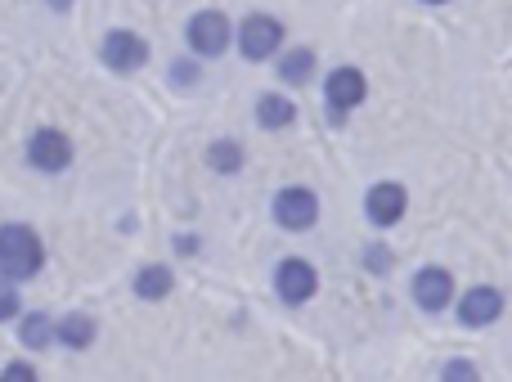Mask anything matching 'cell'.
Segmentation results:
<instances>
[{
    "instance_id": "obj_3",
    "label": "cell",
    "mask_w": 512,
    "mask_h": 382,
    "mask_svg": "<svg viewBox=\"0 0 512 382\" xmlns=\"http://www.w3.org/2000/svg\"><path fill=\"white\" fill-rule=\"evenodd\" d=\"M234 45H239V54L243 59H252V63L270 59V54H279V45H283V23L279 18H270V14L243 18L239 32H234Z\"/></svg>"
},
{
    "instance_id": "obj_7",
    "label": "cell",
    "mask_w": 512,
    "mask_h": 382,
    "mask_svg": "<svg viewBox=\"0 0 512 382\" xmlns=\"http://www.w3.org/2000/svg\"><path fill=\"white\" fill-rule=\"evenodd\" d=\"M274 221H279L283 230H310V225L319 221V198L301 185L279 189V194H274Z\"/></svg>"
},
{
    "instance_id": "obj_20",
    "label": "cell",
    "mask_w": 512,
    "mask_h": 382,
    "mask_svg": "<svg viewBox=\"0 0 512 382\" xmlns=\"http://www.w3.org/2000/svg\"><path fill=\"white\" fill-rule=\"evenodd\" d=\"M0 378H5V382H32V378H36V369L27 365V360H14V365L0 369Z\"/></svg>"
},
{
    "instance_id": "obj_14",
    "label": "cell",
    "mask_w": 512,
    "mask_h": 382,
    "mask_svg": "<svg viewBox=\"0 0 512 382\" xmlns=\"http://www.w3.org/2000/svg\"><path fill=\"white\" fill-rule=\"evenodd\" d=\"M131 288H135V297H144V302H162V297L176 288V275H171V266H144V270H135Z\"/></svg>"
},
{
    "instance_id": "obj_2",
    "label": "cell",
    "mask_w": 512,
    "mask_h": 382,
    "mask_svg": "<svg viewBox=\"0 0 512 382\" xmlns=\"http://www.w3.org/2000/svg\"><path fill=\"white\" fill-rule=\"evenodd\" d=\"M230 41H234V27L221 9H203V14L189 18V50L198 59H221L230 50Z\"/></svg>"
},
{
    "instance_id": "obj_5",
    "label": "cell",
    "mask_w": 512,
    "mask_h": 382,
    "mask_svg": "<svg viewBox=\"0 0 512 382\" xmlns=\"http://www.w3.org/2000/svg\"><path fill=\"white\" fill-rule=\"evenodd\" d=\"M315 288H319V275H315V266H310V261L288 257V261H279V266H274V293H279V302L301 306V302H310V297H315Z\"/></svg>"
},
{
    "instance_id": "obj_24",
    "label": "cell",
    "mask_w": 512,
    "mask_h": 382,
    "mask_svg": "<svg viewBox=\"0 0 512 382\" xmlns=\"http://www.w3.org/2000/svg\"><path fill=\"white\" fill-rule=\"evenodd\" d=\"M423 5H445V0H423Z\"/></svg>"
},
{
    "instance_id": "obj_22",
    "label": "cell",
    "mask_w": 512,
    "mask_h": 382,
    "mask_svg": "<svg viewBox=\"0 0 512 382\" xmlns=\"http://www.w3.org/2000/svg\"><path fill=\"white\" fill-rule=\"evenodd\" d=\"M194 77H198L194 63H176V68H171V81H176V86H189Z\"/></svg>"
},
{
    "instance_id": "obj_21",
    "label": "cell",
    "mask_w": 512,
    "mask_h": 382,
    "mask_svg": "<svg viewBox=\"0 0 512 382\" xmlns=\"http://www.w3.org/2000/svg\"><path fill=\"white\" fill-rule=\"evenodd\" d=\"M441 374H445V378H477V365H468V360H450Z\"/></svg>"
},
{
    "instance_id": "obj_8",
    "label": "cell",
    "mask_w": 512,
    "mask_h": 382,
    "mask_svg": "<svg viewBox=\"0 0 512 382\" xmlns=\"http://www.w3.org/2000/svg\"><path fill=\"white\" fill-rule=\"evenodd\" d=\"M99 59H104L113 72H135V68H144V59H149V41L126 32V27H113V32L104 36V45H99Z\"/></svg>"
},
{
    "instance_id": "obj_13",
    "label": "cell",
    "mask_w": 512,
    "mask_h": 382,
    "mask_svg": "<svg viewBox=\"0 0 512 382\" xmlns=\"http://www.w3.org/2000/svg\"><path fill=\"white\" fill-rule=\"evenodd\" d=\"M256 122H261V131H288V126L297 122V104H292L288 95H261Z\"/></svg>"
},
{
    "instance_id": "obj_16",
    "label": "cell",
    "mask_w": 512,
    "mask_h": 382,
    "mask_svg": "<svg viewBox=\"0 0 512 382\" xmlns=\"http://www.w3.org/2000/svg\"><path fill=\"white\" fill-rule=\"evenodd\" d=\"M279 77L288 81V86H306V81L315 77V50H288L279 59Z\"/></svg>"
},
{
    "instance_id": "obj_15",
    "label": "cell",
    "mask_w": 512,
    "mask_h": 382,
    "mask_svg": "<svg viewBox=\"0 0 512 382\" xmlns=\"http://www.w3.org/2000/svg\"><path fill=\"white\" fill-rule=\"evenodd\" d=\"M54 324H59V320H50V315L32 311L23 324H18V342H23V347H32V351H45L50 342H59V338H54Z\"/></svg>"
},
{
    "instance_id": "obj_9",
    "label": "cell",
    "mask_w": 512,
    "mask_h": 382,
    "mask_svg": "<svg viewBox=\"0 0 512 382\" xmlns=\"http://www.w3.org/2000/svg\"><path fill=\"white\" fill-rule=\"evenodd\" d=\"M27 162H32L36 171H45V176H54V171H63L72 162V144L63 131H54V126H41V131H32V140H27Z\"/></svg>"
},
{
    "instance_id": "obj_1",
    "label": "cell",
    "mask_w": 512,
    "mask_h": 382,
    "mask_svg": "<svg viewBox=\"0 0 512 382\" xmlns=\"http://www.w3.org/2000/svg\"><path fill=\"white\" fill-rule=\"evenodd\" d=\"M45 266V243L32 225H0V275L23 284V279L41 275Z\"/></svg>"
},
{
    "instance_id": "obj_19",
    "label": "cell",
    "mask_w": 512,
    "mask_h": 382,
    "mask_svg": "<svg viewBox=\"0 0 512 382\" xmlns=\"http://www.w3.org/2000/svg\"><path fill=\"white\" fill-rule=\"evenodd\" d=\"M364 266H369L373 275H387V270H391V248H387V243H373V248L364 252Z\"/></svg>"
},
{
    "instance_id": "obj_10",
    "label": "cell",
    "mask_w": 512,
    "mask_h": 382,
    "mask_svg": "<svg viewBox=\"0 0 512 382\" xmlns=\"http://www.w3.org/2000/svg\"><path fill=\"white\" fill-rule=\"evenodd\" d=\"M499 315H504V293H499V288L477 284L459 297V324L463 329H486V324H495Z\"/></svg>"
},
{
    "instance_id": "obj_17",
    "label": "cell",
    "mask_w": 512,
    "mask_h": 382,
    "mask_svg": "<svg viewBox=\"0 0 512 382\" xmlns=\"http://www.w3.org/2000/svg\"><path fill=\"white\" fill-rule=\"evenodd\" d=\"M207 167H216L221 176H234L243 167V144L234 140H212L207 144Z\"/></svg>"
},
{
    "instance_id": "obj_12",
    "label": "cell",
    "mask_w": 512,
    "mask_h": 382,
    "mask_svg": "<svg viewBox=\"0 0 512 382\" xmlns=\"http://www.w3.org/2000/svg\"><path fill=\"white\" fill-rule=\"evenodd\" d=\"M95 333H99V324L90 320L86 311H68L59 324H54V338H59L63 347H72V351H86L90 342H95Z\"/></svg>"
},
{
    "instance_id": "obj_18",
    "label": "cell",
    "mask_w": 512,
    "mask_h": 382,
    "mask_svg": "<svg viewBox=\"0 0 512 382\" xmlns=\"http://www.w3.org/2000/svg\"><path fill=\"white\" fill-rule=\"evenodd\" d=\"M18 311H23V302H18V288H14V279H5V275H0V324H9Z\"/></svg>"
},
{
    "instance_id": "obj_6",
    "label": "cell",
    "mask_w": 512,
    "mask_h": 382,
    "mask_svg": "<svg viewBox=\"0 0 512 382\" xmlns=\"http://www.w3.org/2000/svg\"><path fill=\"white\" fill-rule=\"evenodd\" d=\"M405 207H409V194L396 180H382V185H373L369 194H364V216H369V225H378V230H391V225L405 221Z\"/></svg>"
},
{
    "instance_id": "obj_23",
    "label": "cell",
    "mask_w": 512,
    "mask_h": 382,
    "mask_svg": "<svg viewBox=\"0 0 512 382\" xmlns=\"http://www.w3.org/2000/svg\"><path fill=\"white\" fill-rule=\"evenodd\" d=\"M50 5H54V9H68V5H72V0H50Z\"/></svg>"
},
{
    "instance_id": "obj_4",
    "label": "cell",
    "mask_w": 512,
    "mask_h": 382,
    "mask_svg": "<svg viewBox=\"0 0 512 382\" xmlns=\"http://www.w3.org/2000/svg\"><path fill=\"white\" fill-rule=\"evenodd\" d=\"M364 95H369V81H364L360 68H333L324 77V104H328V117H333V122H342L351 108H360Z\"/></svg>"
},
{
    "instance_id": "obj_11",
    "label": "cell",
    "mask_w": 512,
    "mask_h": 382,
    "mask_svg": "<svg viewBox=\"0 0 512 382\" xmlns=\"http://www.w3.org/2000/svg\"><path fill=\"white\" fill-rule=\"evenodd\" d=\"M409 293H414V302L423 306V311H445V306L454 302V275L441 266H423L414 275V284H409Z\"/></svg>"
}]
</instances>
